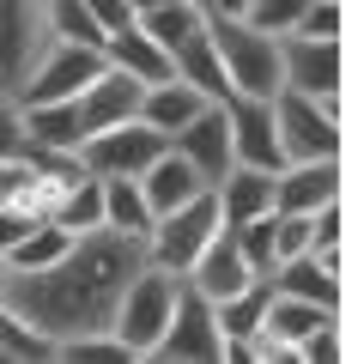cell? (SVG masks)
<instances>
[{"label":"cell","instance_id":"cell-38","mask_svg":"<svg viewBox=\"0 0 364 364\" xmlns=\"http://www.w3.org/2000/svg\"><path fill=\"white\" fill-rule=\"evenodd\" d=\"M6 273H13V267H6V255H0V286H6Z\"/></svg>","mask_w":364,"mask_h":364},{"label":"cell","instance_id":"cell-1","mask_svg":"<svg viewBox=\"0 0 364 364\" xmlns=\"http://www.w3.org/2000/svg\"><path fill=\"white\" fill-rule=\"evenodd\" d=\"M140 261H146L140 237L97 225V231H79L61 261H49V267H37V273H6L0 304L18 310L49 346H61V340H73V334L109 328L116 298H122V286L134 279Z\"/></svg>","mask_w":364,"mask_h":364},{"label":"cell","instance_id":"cell-34","mask_svg":"<svg viewBox=\"0 0 364 364\" xmlns=\"http://www.w3.org/2000/svg\"><path fill=\"white\" fill-rule=\"evenodd\" d=\"M85 13L97 18L104 37H109V31H122V25H134V6H128V0H85Z\"/></svg>","mask_w":364,"mask_h":364},{"label":"cell","instance_id":"cell-28","mask_svg":"<svg viewBox=\"0 0 364 364\" xmlns=\"http://www.w3.org/2000/svg\"><path fill=\"white\" fill-rule=\"evenodd\" d=\"M55 358H67V364H134V352L122 346L109 328H97V334H73V340H61V346H55Z\"/></svg>","mask_w":364,"mask_h":364},{"label":"cell","instance_id":"cell-21","mask_svg":"<svg viewBox=\"0 0 364 364\" xmlns=\"http://www.w3.org/2000/svg\"><path fill=\"white\" fill-rule=\"evenodd\" d=\"M334 310H322V304H304V298H286V291H273L267 298V316H261V334H273L279 346L298 358V340L310 334V328H322Z\"/></svg>","mask_w":364,"mask_h":364},{"label":"cell","instance_id":"cell-31","mask_svg":"<svg viewBox=\"0 0 364 364\" xmlns=\"http://www.w3.org/2000/svg\"><path fill=\"white\" fill-rule=\"evenodd\" d=\"M298 364H346V340H340L334 316H328L322 328H310V334L298 340Z\"/></svg>","mask_w":364,"mask_h":364},{"label":"cell","instance_id":"cell-32","mask_svg":"<svg viewBox=\"0 0 364 364\" xmlns=\"http://www.w3.org/2000/svg\"><path fill=\"white\" fill-rule=\"evenodd\" d=\"M25 152V109H18L13 91H0V158Z\"/></svg>","mask_w":364,"mask_h":364},{"label":"cell","instance_id":"cell-3","mask_svg":"<svg viewBox=\"0 0 364 364\" xmlns=\"http://www.w3.org/2000/svg\"><path fill=\"white\" fill-rule=\"evenodd\" d=\"M207 31L225 61L231 97H273L279 91V37L255 31L249 18H207Z\"/></svg>","mask_w":364,"mask_h":364},{"label":"cell","instance_id":"cell-4","mask_svg":"<svg viewBox=\"0 0 364 364\" xmlns=\"http://www.w3.org/2000/svg\"><path fill=\"white\" fill-rule=\"evenodd\" d=\"M213 231H219V200H213V188H200L195 200L158 213L140 243H146V261H152V267H164V273L182 279V273L195 267V255L213 243Z\"/></svg>","mask_w":364,"mask_h":364},{"label":"cell","instance_id":"cell-22","mask_svg":"<svg viewBox=\"0 0 364 364\" xmlns=\"http://www.w3.org/2000/svg\"><path fill=\"white\" fill-rule=\"evenodd\" d=\"M73 237L79 231H67V225H55V219H37L13 249H6V267L13 273H37V267H49V261H61L67 249H73Z\"/></svg>","mask_w":364,"mask_h":364},{"label":"cell","instance_id":"cell-16","mask_svg":"<svg viewBox=\"0 0 364 364\" xmlns=\"http://www.w3.org/2000/svg\"><path fill=\"white\" fill-rule=\"evenodd\" d=\"M213 200H219V225H243V219H255V213H273V170L231 164L213 182Z\"/></svg>","mask_w":364,"mask_h":364},{"label":"cell","instance_id":"cell-20","mask_svg":"<svg viewBox=\"0 0 364 364\" xmlns=\"http://www.w3.org/2000/svg\"><path fill=\"white\" fill-rule=\"evenodd\" d=\"M207 104H213V97H200L195 85H182V79L170 73V79H158V85H146V91H140V122H146V128H158V134L170 140L182 122H195Z\"/></svg>","mask_w":364,"mask_h":364},{"label":"cell","instance_id":"cell-26","mask_svg":"<svg viewBox=\"0 0 364 364\" xmlns=\"http://www.w3.org/2000/svg\"><path fill=\"white\" fill-rule=\"evenodd\" d=\"M0 358H6V364H37V358H55V346H49V340H43L18 310L0 304Z\"/></svg>","mask_w":364,"mask_h":364},{"label":"cell","instance_id":"cell-6","mask_svg":"<svg viewBox=\"0 0 364 364\" xmlns=\"http://www.w3.org/2000/svg\"><path fill=\"white\" fill-rule=\"evenodd\" d=\"M104 67V49H91V43H67V37H49L31 61L25 85L13 91L18 104H55V97H73L91 73Z\"/></svg>","mask_w":364,"mask_h":364},{"label":"cell","instance_id":"cell-14","mask_svg":"<svg viewBox=\"0 0 364 364\" xmlns=\"http://www.w3.org/2000/svg\"><path fill=\"white\" fill-rule=\"evenodd\" d=\"M164 55H170V73H176L182 85H195L200 97H213V104H225V97H231V79H225V61H219V49H213L207 18H200L195 31H182Z\"/></svg>","mask_w":364,"mask_h":364},{"label":"cell","instance_id":"cell-23","mask_svg":"<svg viewBox=\"0 0 364 364\" xmlns=\"http://www.w3.org/2000/svg\"><path fill=\"white\" fill-rule=\"evenodd\" d=\"M104 225L109 231H128V237H146L152 207L140 195V176H104Z\"/></svg>","mask_w":364,"mask_h":364},{"label":"cell","instance_id":"cell-15","mask_svg":"<svg viewBox=\"0 0 364 364\" xmlns=\"http://www.w3.org/2000/svg\"><path fill=\"white\" fill-rule=\"evenodd\" d=\"M249 279H255V273H249L243 249H237V237L225 231V225L213 231V243H207V249L195 255V267L182 273V286H188V291H200L207 304L231 298V291H237V286H249Z\"/></svg>","mask_w":364,"mask_h":364},{"label":"cell","instance_id":"cell-12","mask_svg":"<svg viewBox=\"0 0 364 364\" xmlns=\"http://www.w3.org/2000/svg\"><path fill=\"white\" fill-rule=\"evenodd\" d=\"M340 200V164L334 158H286L273 170V213H316Z\"/></svg>","mask_w":364,"mask_h":364},{"label":"cell","instance_id":"cell-8","mask_svg":"<svg viewBox=\"0 0 364 364\" xmlns=\"http://www.w3.org/2000/svg\"><path fill=\"white\" fill-rule=\"evenodd\" d=\"M152 358H164V364H219L225 358V334H219L213 304L200 298V291H188V286L176 291L170 328H164V340L152 346Z\"/></svg>","mask_w":364,"mask_h":364},{"label":"cell","instance_id":"cell-24","mask_svg":"<svg viewBox=\"0 0 364 364\" xmlns=\"http://www.w3.org/2000/svg\"><path fill=\"white\" fill-rule=\"evenodd\" d=\"M55 225H67V231H97V225H104V176L79 170V176L67 182L61 207H55Z\"/></svg>","mask_w":364,"mask_h":364},{"label":"cell","instance_id":"cell-2","mask_svg":"<svg viewBox=\"0 0 364 364\" xmlns=\"http://www.w3.org/2000/svg\"><path fill=\"white\" fill-rule=\"evenodd\" d=\"M176 291H182V279H176V273H164V267H152V261H140L134 279L122 286L116 316H109V334L134 352V364L152 358V346L164 340L170 310H176Z\"/></svg>","mask_w":364,"mask_h":364},{"label":"cell","instance_id":"cell-27","mask_svg":"<svg viewBox=\"0 0 364 364\" xmlns=\"http://www.w3.org/2000/svg\"><path fill=\"white\" fill-rule=\"evenodd\" d=\"M200 18H207V13H200V6H188V0H158V6H146V13H140V31H146L152 43H164V49H170V43H176L182 31H195Z\"/></svg>","mask_w":364,"mask_h":364},{"label":"cell","instance_id":"cell-11","mask_svg":"<svg viewBox=\"0 0 364 364\" xmlns=\"http://www.w3.org/2000/svg\"><path fill=\"white\" fill-rule=\"evenodd\" d=\"M225 122H231V164L279 170V134H273V97H225Z\"/></svg>","mask_w":364,"mask_h":364},{"label":"cell","instance_id":"cell-5","mask_svg":"<svg viewBox=\"0 0 364 364\" xmlns=\"http://www.w3.org/2000/svg\"><path fill=\"white\" fill-rule=\"evenodd\" d=\"M273 134L286 158H334L340 152V109L334 97L273 91Z\"/></svg>","mask_w":364,"mask_h":364},{"label":"cell","instance_id":"cell-19","mask_svg":"<svg viewBox=\"0 0 364 364\" xmlns=\"http://www.w3.org/2000/svg\"><path fill=\"white\" fill-rule=\"evenodd\" d=\"M273 291H286V298H304V304H322V310H334L340 304V267H328V261H316L310 249L304 255H286L279 267L267 273Z\"/></svg>","mask_w":364,"mask_h":364},{"label":"cell","instance_id":"cell-37","mask_svg":"<svg viewBox=\"0 0 364 364\" xmlns=\"http://www.w3.org/2000/svg\"><path fill=\"white\" fill-rule=\"evenodd\" d=\"M128 6H134V18H140V13H146V6H158V0H128Z\"/></svg>","mask_w":364,"mask_h":364},{"label":"cell","instance_id":"cell-39","mask_svg":"<svg viewBox=\"0 0 364 364\" xmlns=\"http://www.w3.org/2000/svg\"><path fill=\"white\" fill-rule=\"evenodd\" d=\"M188 6H207V0H188Z\"/></svg>","mask_w":364,"mask_h":364},{"label":"cell","instance_id":"cell-29","mask_svg":"<svg viewBox=\"0 0 364 364\" xmlns=\"http://www.w3.org/2000/svg\"><path fill=\"white\" fill-rule=\"evenodd\" d=\"M225 231L237 237V249H243L249 273H273V261H279V249H273V213H255V219L225 225Z\"/></svg>","mask_w":364,"mask_h":364},{"label":"cell","instance_id":"cell-18","mask_svg":"<svg viewBox=\"0 0 364 364\" xmlns=\"http://www.w3.org/2000/svg\"><path fill=\"white\" fill-rule=\"evenodd\" d=\"M104 61H109V67H122L128 79H140V85H158V79H170V55H164V43L146 37L140 18L104 37Z\"/></svg>","mask_w":364,"mask_h":364},{"label":"cell","instance_id":"cell-35","mask_svg":"<svg viewBox=\"0 0 364 364\" xmlns=\"http://www.w3.org/2000/svg\"><path fill=\"white\" fill-rule=\"evenodd\" d=\"M31 225H37V219H31V213H18L13 200H0V255H6V249H13L18 237L31 231Z\"/></svg>","mask_w":364,"mask_h":364},{"label":"cell","instance_id":"cell-17","mask_svg":"<svg viewBox=\"0 0 364 364\" xmlns=\"http://www.w3.org/2000/svg\"><path fill=\"white\" fill-rule=\"evenodd\" d=\"M200 188H207L200 170L188 164L182 152H170V146L140 170V195H146V207H152V219H158V213H170V207H182V200H195Z\"/></svg>","mask_w":364,"mask_h":364},{"label":"cell","instance_id":"cell-13","mask_svg":"<svg viewBox=\"0 0 364 364\" xmlns=\"http://www.w3.org/2000/svg\"><path fill=\"white\" fill-rule=\"evenodd\" d=\"M170 152H182L200 170V182L213 188V182L231 170V122H225V104H207L195 122H182V128L170 134Z\"/></svg>","mask_w":364,"mask_h":364},{"label":"cell","instance_id":"cell-36","mask_svg":"<svg viewBox=\"0 0 364 364\" xmlns=\"http://www.w3.org/2000/svg\"><path fill=\"white\" fill-rule=\"evenodd\" d=\"M200 13H207V18H243V13H249V0H207Z\"/></svg>","mask_w":364,"mask_h":364},{"label":"cell","instance_id":"cell-30","mask_svg":"<svg viewBox=\"0 0 364 364\" xmlns=\"http://www.w3.org/2000/svg\"><path fill=\"white\" fill-rule=\"evenodd\" d=\"M304 6H310V0H249L243 18H249L255 31H267V37H286V31H298Z\"/></svg>","mask_w":364,"mask_h":364},{"label":"cell","instance_id":"cell-10","mask_svg":"<svg viewBox=\"0 0 364 364\" xmlns=\"http://www.w3.org/2000/svg\"><path fill=\"white\" fill-rule=\"evenodd\" d=\"M140 79H128L122 67H97V73L85 79V85L73 91V109H79V128L97 134V128H116V122H134L140 116Z\"/></svg>","mask_w":364,"mask_h":364},{"label":"cell","instance_id":"cell-33","mask_svg":"<svg viewBox=\"0 0 364 364\" xmlns=\"http://www.w3.org/2000/svg\"><path fill=\"white\" fill-rule=\"evenodd\" d=\"M304 37H340V0H310L298 18Z\"/></svg>","mask_w":364,"mask_h":364},{"label":"cell","instance_id":"cell-7","mask_svg":"<svg viewBox=\"0 0 364 364\" xmlns=\"http://www.w3.org/2000/svg\"><path fill=\"white\" fill-rule=\"evenodd\" d=\"M164 134L158 128H146L140 116L134 122H116V128H97V134H85L79 140V170H91V176H140L146 164H152L158 152H164Z\"/></svg>","mask_w":364,"mask_h":364},{"label":"cell","instance_id":"cell-9","mask_svg":"<svg viewBox=\"0 0 364 364\" xmlns=\"http://www.w3.org/2000/svg\"><path fill=\"white\" fill-rule=\"evenodd\" d=\"M279 91L340 97V37H304V31H286V37H279Z\"/></svg>","mask_w":364,"mask_h":364},{"label":"cell","instance_id":"cell-25","mask_svg":"<svg viewBox=\"0 0 364 364\" xmlns=\"http://www.w3.org/2000/svg\"><path fill=\"white\" fill-rule=\"evenodd\" d=\"M43 31H49V37H67V43L104 49V31H97V18L85 13V0H43Z\"/></svg>","mask_w":364,"mask_h":364}]
</instances>
